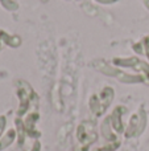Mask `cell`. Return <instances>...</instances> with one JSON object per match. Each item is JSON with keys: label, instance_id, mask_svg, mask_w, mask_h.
<instances>
[{"label": "cell", "instance_id": "obj_1", "mask_svg": "<svg viewBox=\"0 0 149 151\" xmlns=\"http://www.w3.org/2000/svg\"><path fill=\"white\" fill-rule=\"evenodd\" d=\"M15 88L18 98V109L16 111L17 117L23 118L31 111H38L40 98L31 83L25 80H16Z\"/></svg>", "mask_w": 149, "mask_h": 151}, {"label": "cell", "instance_id": "obj_2", "mask_svg": "<svg viewBox=\"0 0 149 151\" xmlns=\"http://www.w3.org/2000/svg\"><path fill=\"white\" fill-rule=\"evenodd\" d=\"M115 90L111 86H104L102 91L98 94H92L89 99V109L95 117H102L104 115L106 110L112 104Z\"/></svg>", "mask_w": 149, "mask_h": 151}, {"label": "cell", "instance_id": "obj_3", "mask_svg": "<svg viewBox=\"0 0 149 151\" xmlns=\"http://www.w3.org/2000/svg\"><path fill=\"white\" fill-rule=\"evenodd\" d=\"M111 64L115 65L116 68L132 69L133 72H136V74L141 76L143 80H144V83L149 86V64L148 63L140 60L136 56H132V57H114Z\"/></svg>", "mask_w": 149, "mask_h": 151}, {"label": "cell", "instance_id": "obj_4", "mask_svg": "<svg viewBox=\"0 0 149 151\" xmlns=\"http://www.w3.org/2000/svg\"><path fill=\"white\" fill-rule=\"evenodd\" d=\"M147 123H148V114L145 111V107L141 105L139 107V110L135 111L129 117L128 125H127L126 130H124V137L128 139L140 137L144 133L145 127H147Z\"/></svg>", "mask_w": 149, "mask_h": 151}, {"label": "cell", "instance_id": "obj_5", "mask_svg": "<svg viewBox=\"0 0 149 151\" xmlns=\"http://www.w3.org/2000/svg\"><path fill=\"white\" fill-rule=\"evenodd\" d=\"M75 138L79 145L91 146L98 141L96 133V123L91 119H84L77 126L75 129Z\"/></svg>", "mask_w": 149, "mask_h": 151}, {"label": "cell", "instance_id": "obj_6", "mask_svg": "<svg viewBox=\"0 0 149 151\" xmlns=\"http://www.w3.org/2000/svg\"><path fill=\"white\" fill-rule=\"evenodd\" d=\"M91 66L95 69V70L100 72L102 74L107 76V77H112V78H116L119 80V77L121 76L123 70L120 68H116L115 65L112 64L107 63L106 60H102V58H98V60H94L91 63Z\"/></svg>", "mask_w": 149, "mask_h": 151}, {"label": "cell", "instance_id": "obj_7", "mask_svg": "<svg viewBox=\"0 0 149 151\" xmlns=\"http://www.w3.org/2000/svg\"><path fill=\"white\" fill-rule=\"evenodd\" d=\"M128 109L124 105H118L115 109L112 110V113L110 114V121H111V126H112L114 131L116 134H124L126 126L123 123V117L127 114Z\"/></svg>", "mask_w": 149, "mask_h": 151}, {"label": "cell", "instance_id": "obj_8", "mask_svg": "<svg viewBox=\"0 0 149 151\" xmlns=\"http://www.w3.org/2000/svg\"><path fill=\"white\" fill-rule=\"evenodd\" d=\"M24 126H25L26 134L32 139H40L41 131L37 130V122L40 121V113L38 111H31L24 118Z\"/></svg>", "mask_w": 149, "mask_h": 151}, {"label": "cell", "instance_id": "obj_9", "mask_svg": "<svg viewBox=\"0 0 149 151\" xmlns=\"http://www.w3.org/2000/svg\"><path fill=\"white\" fill-rule=\"evenodd\" d=\"M50 102H52L53 109L57 113H62L63 111V94H62V86L60 83L55 82L52 86V90H50Z\"/></svg>", "mask_w": 149, "mask_h": 151}, {"label": "cell", "instance_id": "obj_10", "mask_svg": "<svg viewBox=\"0 0 149 151\" xmlns=\"http://www.w3.org/2000/svg\"><path fill=\"white\" fill-rule=\"evenodd\" d=\"M100 133H102L103 138L107 141V143H111V142H118L120 139L118 138V134L114 131L112 126H111V121H110V115L106 117L103 119L102 125H100Z\"/></svg>", "mask_w": 149, "mask_h": 151}, {"label": "cell", "instance_id": "obj_11", "mask_svg": "<svg viewBox=\"0 0 149 151\" xmlns=\"http://www.w3.org/2000/svg\"><path fill=\"white\" fill-rule=\"evenodd\" d=\"M0 40L4 41L7 45H9L11 48H18L21 45V42H23L20 36H17V35H9L4 31H0Z\"/></svg>", "mask_w": 149, "mask_h": 151}, {"label": "cell", "instance_id": "obj_12", "mask_svg": "<svg viewBox=\"0 0 149 151\" xmlns=\"http://www.w3.org/2000/svg\"><path fill=\"white\" fill-rule=\"evenodd\" d=\"M16 138H17V131H16L15 129L8 130L7 133L0 138V151H3V150L7 149V147H9L11 145L16 141Z\"/></svg>", "mask_w": 149, "mask_h": 151}, {"label": "cell", "instance_id": "obj_13", "mask_svg": "<svg viewBox=\"0 0 149 151\" xmlns=\"http://www.w3.org/2000/svg\"><path fill=\"white\" fill-rule=\"evenodd\" d=\"M71 130H73V123L71 122H67V123H65V125L61 126L60 130H58V133H57V142L60 145L65 143L66 139H67V137H69V134L71 133Z\"/></svg>", "mask_w": 149, "mask_h": 151}, {"label": "cell", "instance_id": "obj_14", "mask_svg": "<svg viewBox=\"0 0 149 151\" xmlns=\"http://www.w3.org/2000/svg\"><path fill=\"white\" fill-rule=\"evenodd\" d=\"M21 151H41V142L40 139L28 138L21 147Z\"/></svg>", "mask_w": 149, "mask_h": 151}, {"label": "cell", "instance_id": "obj_15", "mask_svg": "<svg viewBox=\"0 0 149 151\" xmlns=\"http://www.w3.org/2000/svg\"><path fill=\"white\" fill-rule=\"evenodd\" d=\"M121 142L118 141V142H111V143H106L104 146L102 147H96V149H94L92 151H116L120 147Z\"/></svg>", "mask_w": 149, "mask_h": 151}, {"label": "cell", "instance_id": "obj_16", "mask_svg": "<svg viewBox=\"0 0 149 151\" xmlns=\"http://www.w3.org/2000/svg\"><path fill=\"white\" fill-rule=\"evenodd\" d=\"M141 42H143V47H144V55L147 56V58L149 61V36H145L141 40Z\"/></svg>", "mask_w": 149, "mask_h": 151}, {"label": "cell", "instance_id": "obj_17", "mask_svg": "<svg viewBox=\"0 0 149 151\" xmlns=\"http://www.w3.org/2000/svg\"><path fill=\"white\" fill-rule=\"evenodd\" d=\"M132 49L137 53V55H144V47H143V42L139 41V42H135L132 45Z\"/></svg>", "mask_w": 149, "mask_h": 151}, {"label": "cell", "instance_id": "obj_18", "mask_svg": "<svg viewBox=\"0 0 149 151\" xmlns=\"http://www.w3.org/2000/svg\"><path fill=\"white\" fill-rule=\"evenodd\" d=\"M5 125H7V118L5 115H0V138L3 137V133L5 130Z\"/></svg>", "mask_w": 149, "mask_h": 151}, {"label": "cell", "instance_id": "obj_19", "mask_svg": "<svg viewBox=\"0 0 149 151\" xmlns=\"http://www.w3.org/2000/svg\"><path fill=\"white\" fill-rule=\"evenodd\" d=\"M89 149H90L89 146H84V145H79V143H77L75 146H74L73 151H89Z\"/></svg>", "mask_w": 149, "mask_h": 151}, {"label": "cell", "instance_id": "obj_20", "mask_svg": "<svg viewBox=\"0 0 149 151\" xmlns=\"http://www.w3.org/2000/svg\"><path fill=\"white\" fill-rule=\"evenodd\" d=\"M98 3H102V4H114V3L119 1V0H95Z\"/></svg>", "mask_w": 149, "mask_h": 151}, {"label": "cell", "instance_id": "obj_21", "mask_svg": "<svg viewBox=\"0 0 149 151\" xmlns=\"http://www.w3.org/2000/svg\"><path fill=\"white\" fill-rule=\"evenodd\" d=\"M144 5L148 8V11H149V0H144Z\"/></svg>", "mask_w": 149, "mask_h": 151}, {"label": "cell", "instance_id": "obj_22", "mask_svg": "<svg viewBox=\"0 0 149 151\" xmlns=\"http://www.w3.org/2000/svg\"><path fill=\"white\" fill-rule=\"evenodd\" d=\"M42 1H44V3H46V1H48V0H42Z\"/></svg>", "mask_w": 149, "mask_h": 151}]
</instances>
